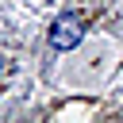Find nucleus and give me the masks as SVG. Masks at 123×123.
Here are the masks:
<instances>
[{"label":"nucleus","instance_id":"1","mask_svg":"<svg viewBox=\"0 0 123 123\" xmlns=\"http://www.w3.org/2000/svg\"><path fill=\"white\" fill-rule=\"evenodd\" d=\"M77 38H81V19H77V15H62V19L54 23V31H50V42H54L58 50L77 46Z\"/></svg>","mask_w":123,"mask_h":123}]
</instances>
